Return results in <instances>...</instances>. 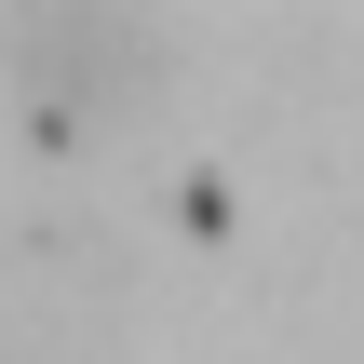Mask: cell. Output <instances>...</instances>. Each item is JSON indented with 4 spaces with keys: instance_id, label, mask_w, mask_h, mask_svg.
I'll use <instances>...</instances> for the list:
<instances>
[{
    "instance_id": "6da1fadb",
    "label": "cell",
    "mask_w": 364,
    "mask_h": 364,
    "mask_svg": "<svg viewBox=\"0 0 364 364\" xmlns=\"http://www.w3.org/2000/svg\"><path fill=\"white\" fill-rule=\"evenodd\" d=\"M27 95H41V122H108V108H135V95H149V27H135L122 0H41V27H27Z\"/></svg>"
}]
</instances>
